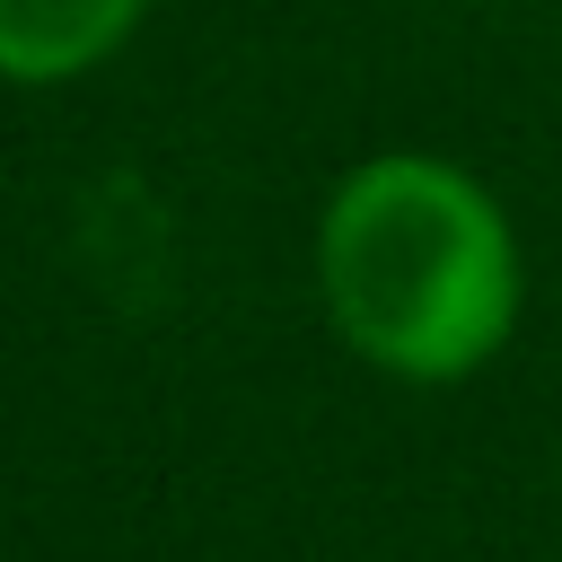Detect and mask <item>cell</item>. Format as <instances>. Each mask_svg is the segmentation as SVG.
<instances>
[{"label": "cell", "instance_id": "1", "mask_svg": "<svg viewBox=\"0 0 562 562\" xmlns=\"http://www.w3.org/2000/svg\"><path fill=\"white\" fill-rule=\"evenodd\" d=\"M316 290L369 369L448 386L518 325V237L465 167L386 149L325 193Z\"/></svg>", "mask_w": 562, "mask_h": 562}, {"label": "cell", "instance_id": "2", "mask_svg": "<svg viewBox=\"0 0 562 562\" xmlns=\"http://www.w3.org/2000/svg\"><path fill=\"white\" fill-rule=\"evenodd\" d=\"M149 0H0V79L18 88H53L97 70Z\"/></svg>", "mask_w": 562, "mask_h": 562}]
</instances>
